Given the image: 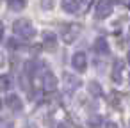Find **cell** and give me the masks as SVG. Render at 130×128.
Wrapping results in <instances>:
<instances>
[{
  "label": "cell",
  "instance_id": "obj_11",
  "mask_svg": "<svg viewBox=\"0 0 130 128\" xmlns=\"http://www.w3.org/2000/svg\"><path fill=\"white\" fill-rule=\"evenodd\" d=\"M62 9L66 13H77L78 11V0H62Z\"/></svg>",
  "mask_w": 130,
  "mask_h": 128
},
{
  "label": "cell",
  "instance_id": "obj_4",
  "mask_svg": "<svg viewBox=\"0 0 130 128\" xmlns=\"http://www.w3.org/2000/svg\"><path fill=\"white\" fill-rule=\"evenodd\" d=\"M71 64H73V68L77 71H84L87 68V57H86V53L84 52H77L73 55V59H71Z\"/></svg>",
  "mask_w": 130,
  "mask_h": 128
},
{
  "label": "cell",
  "instance_id": "obj_21",
  "mask_svg": "<svg viewBox=\"0 0 130 128\" xmlns=\"http://www.w3.org/2000/svg\"><path fill=\"white\" fill-rule=\"evenodd\" d=\"M0 108H2V98H0Z\"/></svg>",
  "mask_w": 130,
  "mask_h": 128
},
{
  "label": "cell",
  "instance_id": "obj_19",
  "mask_svg": "<svg viewBox=\"0 0 130 128\" xmlns=\"http://www.w3.org/2000/svg\"><path fill=\"white\" fill-rule=\"evenodd\" d=\"M2 36H4V29L0 27V39H2Z\"/></svg>",
  "mask_w": 130,
  "mask_h": 128
},
{
  "label": "cell",
  "instance_id": "obj_16",
  "mask_svg": "<svg viewBox=\"0 0 130 128\" xmlns=\"http://www.w3.org/2000/svg\"><path fill=\"white\" fill-rule=\"evenodd\" d=\"M9 87H11V78L2 75V77H0V91H7Z\"/></svg>",
  "mask_w": 130,
  "mask_h": 128
},
{
  "label": "cell",
  "instance_id": "obj_17",
  "mask_svg": "<svg viewBox=\"0 0 130 128\" xmlns=\"http://www.w3.org/2000/svg\"><path fill=\"white\" fill-rule=\"evenodd\" d=\"M41 7L43 9H52L54 7V2H52V0H41Z\"/></svg>",
  "mask_w": 130,
  "mask_h": 128
},
{
  "label": "cell",
  "instance_id": "obj_15",
  "mask_svg": "<svg viewBox=\"0 0 130 128\" xmlns=\"http://www.w3.org/2000/svg\"><path fill=\"white\" fill-rule=\"evenodd\" d=\"M25 6H27L25 0H9V7H11L13 11H22Z\"/></svg>",
  "mask_w": 130,
  "mask_h": 128
},
{
  "label": "cell",
  "instance_id": "obj_8",
  "mask_svg": "<svg viewBox=\"0 0 130 128\" xmlns=\"http://www.w3.org/2000/svg\"><path fill=\"white\" fill-rule=\"evenodd\" d=\"M45 48L50 50V52H54L57 48V38H55L54 32H46L45 34Z\"/></svg>",
  "mask_w": 130,
  "mask_h": 128
},
{
  "label": "cell",
  "instance_id": "obj_7",
  "mask_svg": "<svg viewBox=\"0 0 130 128\" xmlns=\"http://www.w3.org/2000/svg\"><path fill=\"white\" fill-rule=\"evenodd\" d=\"M93 50H94L96 53H100V55L109 53V45H107L105 38H98V39L94 41V45H93Z\"/></svg>",
  "mask_w": 130,
  "mask_h": 128
},
{
  "label": "cell",
  "instance_id": "obj_6",
  "mask_svg": "<svg viewBox=\"0 0 130 128\" xmlns=\"http://www.w3.org/2000/svg\"><path fill=\"white\" fill-rule=\"evenodd\" d=\"M6 105H7L11 110H14V112H20V110L23 108V103H22V100H20L16 94H9V96L6 98Z\"/></svg>",
  "mask_w": 130,
  "mask_h": 128
},
{
  "label": "cell",
  "instance_id": "obj_14",
  "mask_svg": "<svg viewBox=\"0 0 130 128\" xmlns=\"http://www.w3.org/2000/svg\"><path fill=\"white\" fill-rule=\"evenodd\" d=\"M102 123H103V119H102L98 114H93V116L87 119V126H89V128H100Z\"/></svg>",
  "mask_w": 130,
  "mask_h": 128
},
{
  "label": "cell",
  "instance_id": "obj_3",
  "mask_svg": "<svg viewBox=\"0 0 130 128\" xmlns=\"http://www.w3.org/2000/svg\"><path fill=\"white\" fill-rule=\"evenodd\" d=\"M112 14V0H100L96 6V18L105 20Z\"/></svg>",
  "mask_w": 130,
  "mask_h": 128
},
{
  "label": "cell",
  "instance_id": "obj_18",
  "mask_svg": "<svg viewBox=\"0 0 130 128\" xmlns=\"http://www.w3.org/2000/svg\"><path fill=\"white\" fill-rule=\"evenodd\" d=\"M105 128H118V124L112 123V121H109V123H105Z\"/></svg>",
  "mask_w": 130,
  "mask_h": 128
},
{
  "label": "cell",
  "instance_id": "obj_20",
  "mask_svg": "<svg viewBox=\"0 0 130 128\" xmlns=\"http://www.w3.org/2000/svg\"><path fill=\"white\" fill-rule=\"evenodd\" d=\"M126 61H128V64H130V50H128V53H126Z\"/></svg>",
  "mask_w": 130,
  "mask_h": 128
},
{
  "label": "cell",
  "instance_id": "obj_1",
  "mask_svg": "<svg viewBox=\"0 0 130 128\" xmlns=\"http://www.w3.org/2000/svg\"><path fill=\"white\" fill-rule=\"evenodd\" d=\"M13 30H14V34H18L23 39H32L36 36V30H34L32 23L29 20H23V18L22 20H16L13 23Z\"/></svg>",
  "mask_w": 130,
  "mask_h": 128
},
{
  "label": "cell",
  "instance_id": "obj_12",
  "mask_svg": "<svg viewBox=\"0 0 130 128\" xmlns=\"http://www.w3.org/2000/svg\"><path fill=\"white\" fill-rule=\"evenodd\" d=\"M87 91H89V94H93V96H100V94L103 93L102 85H100L96 80H93V82H89V84H87Z\"/></svg>",
  "mask_w": 130,
  "mask_h": 128
},
{
  "label": "cell",
  "instance_id": "obj_2",
  "mask_svg": "<svg viewBox=\"0 0 130 128\" xmlns=\"http://www.w3.org/2000/svg\"><path fill=\"white\" fill-rule=\"evenodd\" d=\"M77 36H78V27H77V25H73V23L62 25V29H61V38H62L64 43L71 45V43L77 39Z\"/></svg>",
  "mask_w": 130,
  "mask_h": 128
},
{
  "label": "cell",
  "instance_id": "obj_5",
  "mask_svg": "<svg viewBox=\"0 0 130 128\" xmlns=\"http://www.w3.org/2000/svg\"><path fill=\"white\" fill-rule=\"evenodd\" d=\"M43 87H45L46 91H54V89L57 87V78H55V75H54L52 71H46V73L43 75Z\"/></svg>",
  "mask_w": 130,
  "mask_h": 128
},
{
  "label": "cell",
  "instance_id": "obj_9",
  "mask_svg": "<svg viewBox=\"0 0 130 128\" xmlns=\"http://www.w3.org/2000/svg\"><path fill=\"white\" fill-rule=\"evenodd\" d=\"M64 80H66V87L70 89V91H73V89H78L80 87V78H77L75 75H70V73H66L64 75Z\"/></svg>",
  "mask_w": 130,
  "mask_h": 128
},
{
  "label": "cell",
  "instance_id": "obj_10",
  "mask_svg": "<svg viewBox=\"0 0 130 128\" xmlns=\"http://www.w3.org/2000/svg\"><path fill=\"white\" fill-rule=\"evenodd\" d=\"M121 71H123V62L121 61H114V64H112V80L114 82L121 80Z\"/></svg>",
  "mask_w": 130,
  "mask_h": 128
},
{
  "label": "cell",
  "instance_id": "obj_13",
  "mask_svg": "<svg viewBox=\"0 0 130 128\" xmlns=\"http://www.w3.org/2000/svg\"><path fill=\"white\" fill-rule=\"evenodd\" d=\"M38 68H39V62H38V61H29V62L25 64V71H27L29 77H34L36 71H38Z\"/></svg>",
  "mask_w": 130,
  "mask_h": 128
}]
</instances>
